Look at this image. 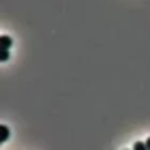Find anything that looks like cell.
Listing matches in <instances>:
<instances>
[{"label":"cell","instance_id":"277c9868","mask_svg":"<svg viewBox=\"0 0 150 150\" xmlns=\"http://www.w3.org/2000/svg\"><path fill=\"white\" fill-rule=\"evenodd\" d=\"M133 148H135V150H144V148H146V144H135Z\"/></svg>","mask_w":150,"mask_h":150},{"label":"cell","instance_id":"7a4b0ae2","mask_svg":"<svg viewBox=\"0 0 150 150\" xmlns=\"http://www.w3.org/2000/svg\"><path fill=\"white\" fill-rule=\"evenodd\" d=\"M0 139H2V142H6V139H9V129H6L4 125L0 127Z\"/></svg>","mask_w":150,"mask_h":150},{"label":"cell","instance_id":"6da1fadb","mask_svg":"<svg viewBox=\"0 0 150 150\" xmlns=\"http://www.w3.org/2000/svg\"><path fill=\"white\" fill-rule=\"evenodd\" d=\"M9 45H11V37L2 35V37H0V47H4V50H9Z\"/></svg>","mask_w":150,"mask_h":150},{"label":"cell","instance_id":"5b68a950","mask_svg":"<svg viewBox=\"0 0 150 150\" xmlns=\"http://www.w3.org/2000/svg\"><path fill=\"white\" fill-rule=\"evenodd\" d=\"M146 148H148V150H150V137H148V139H146Z\"/></svg>","mask_w":150,"mask_h":150},{"label":"cell","instance_id":"3957f363","mask_svg":"<svg viewBox=\"0 0 150 150\" xmlns=\"http://www.w3.org/2000/svg\"><path fill=\"white\" fill-rule=\"evenodd\" d=\"M0 60H2V62H6V60H9V50L0 47Z\"/></svg>","mask_w":150,"mask_h":150}]
</instances>
